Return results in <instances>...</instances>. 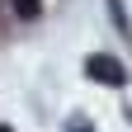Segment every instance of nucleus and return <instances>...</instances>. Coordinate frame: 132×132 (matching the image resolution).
Returning <instances> with one entry per match:
<instances>
[{
    "mask_svg": "<svg viewBox=\"0 0 132 132\" xmlns=\"http://www.w3.org/2000/svg\"><path fill=\"white\" fill-rule=\"evenodd\" d=\"M85 76H90V80H99V85H127L123 61H113V57H104V52H94V57L85 61Z\"/></svg>",
    "mask_w": 132,
    "mask_h": 132,
    "instance_id": "1",
    "label": "nucleus"
},
{
    "mask_svg": "<svg viewBox=\"0 0 132 132\" xmlns=\"http://www.w3.org/2000/svg\"><path fill=\"white\" fill-rule=\"evenodd\" d=\"M43 5L38 0H14V14H19V19H33V14H38Z\"/></svg>",
    "mask_w": 132,
    "mask_h": 132,
    "instance_id": "2",
    "label": "nucleus"
},
{
    "mask_svg": "<svg viewBox=\"0 0 132 132\" xmlns=\"http://www.w3.org/2000/svg\"><path fill=\"white\" fill-rule=\"evenodd\" d=\"M71 132H90V127H85V123H80V127H71Z\"/></svg>",
    "mask_w": 132,
    "mask_h": 132,
    "instance_id": "3",
    "label": "nucleus"
},
{
    "mask_svg": "<svg viewBox=\"0 0 132 132\" xmlns=\"http://www.w3.org/2000/svg\"><path fill=\"white\" fill-rule=\"evenodd\" d=\"M0 132H14V127H0Z\"/></svg>",
    "mask_w": 132,
    "mask_h": 132,
    "instance_id": "4",
    "label": "nucleus"
}]
</instances>
